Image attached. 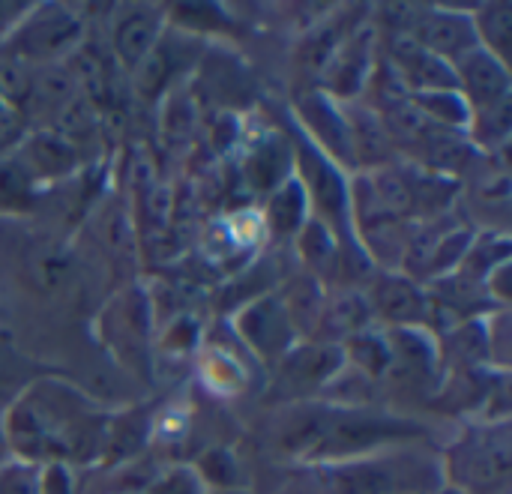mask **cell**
I'll return each instance as SVG.
<instances>
[{"label":"cell","instance_id":"obj_10","mask_svg":"<svg viewBox=\"0 0 512 494\" xmlns=\"http://www.w3.org/2000/svg\"><path fill=\"white\" fill-rule=\"evenodd\" d=\"M372 300H375V309L399 327L417 324L426 315V300H423L420 288L411 285L408 279H399V276H384L375 285Z\"/></svg>","mask_w":512,"mask_h":494},{"label":"cell","instance_id":"obj_18","mask_svg":"<svg viewBox=\"0 0 512 494\" xmlns=\"http://www.w3.org/2000/svg\"><path fill=\"white\" fill-rule=\"evenodd\" d=\"M282 171H285V150L282 147L264 144L249 159V180H255L264 189L267 186H276L282 180Z\"/></svg>","mask_w":512,"mask_h":494},{"label":"cell","instance_id":"obj_5","mask_svg":"<svg viewBox=\"0 0 512 494\" xmlns=\"http://www.w3.org/2000/svg\"><path fill=\"white\" fill-rule=\"evenodd\" d=\"M159 30H162V12L159 9L144 6V3L120 9L114 30H111V45H114L117 60L129 72H135V66L156 48Z\"/></svg>","mask_w":512,"mask_h":494},{"label":"cell","instance_id":"obj_11","mask_svg":"<svg viewBox=\"0 0 512 494\" xmlns=\"http://www.w3.org/2000/svg\"><path fill=\"white\" fill-rule=\"evenodd\" d=\"M339 369V351L336 348H324V345H306V348H294L285 363H282V381L291 390L300 387H318L324 384L333 372Z\"/></svg>","mask_w":512,"mask_h":494},{"label":"cell","instance_id":"obj_22","mask_svg":"<svg viewBox=\"0 0 512 494\" xmlns=\"http://www.w3.org/2000/svg\"><path fill=\"white\" fill-rule=\"evenodd\" d=\"M24 126H27V120L18 108L0 105V153L18 147L24 141Z\"/></svg>","mask_w":512,"mask_h":494},{"label":"cell","instance_id":"obj_13","mask_svg":"<svg viewBox=\"0 0 512 494\" xmlns=\"http://www.w3.org/2000/svg\"><path fill=\"white\" fill-rule=\"evenodd\" d=\"M33 72L36 66H30L24 57H18L15 51H3L0 54V102L21 111L33 87Z\"/></svg>","mask_w":512,"mask_h":494},{"label":"cell","instance_id":"obj_2","mask_svg":"<svg viewBox=\"0 0 512 494\" xmlns=\"http://www.w3.org/2000/svg\"><path fill=\"white\" fill-rule=\"evenodd\" d=\"M81 30V18L72 9L45 3L42 9H30L24 15L9 51L24 57L30 66H48L81 42Z\"/></svg>","mask_w":512,"mask_h":494},{"label":"cell","instance_id":"obj_4","mask_svg":"<svg viewBox=\"0 0 512 494\" xmlns=\"http://www.w3.org/2000/svg\"><path fill=\"white\" fill-rule=\"evenodd\" d=\"M405 33L447 63H456L462 54L480 45L474 33V18L456 9H420L414 15L411 30Z\"/></svg>","mask_w":512,"mask_h":494},{"label":"cell","instance_id":"obj_6","mask_svg":"<svg viewBox=\"0 0 512 494\" xmlns=\"http://www.w3.org/2000/svg\"><path fill=\"white\" fill-rule=\"evenodd\" d=\"M393 60L405 84H411L417 93L432 90H456V69L453 63L435 57L423 45H417L405 30L393 39Z\"/></svg>","mask_w":512,"mask_h":494},{"label":"cell","instance_id":"obj_3","mask_svg":"<svg viewBox=\"0 0 512 494\" xmlns=\"http://www.w3.org/2000/svg\"><path fill=\"white\" fill-rule=\"evenodd\" d=\"M456 87H462V99L471 111H486L510 102V69L486 48H471L456 63Z\"/></svg>","mask_w":512,"mask_h":494},{"label":"cell","instance_id":"obj_8","mask_svg":"<svg viewBox=\"0 0 512 494\" xmlns=\"http://www.w3.org/2000/svg\"><path fill=\"white\" fill-rule=\"evenodd\" d=\"M18 162L24 165V171L36 180H45V177H63L75 168L78 156H75V147L72 141L60 138L57 132H36L30 138H24L18 144Z\"/></svg>","mask_w":512,"mask_h":494},{"label":"cell","instance_id":"obj_19","mask_svg":"<svg viewBox=\"0 0 512 494\" xmlns=\"http://www.w3.org/2000/svg\"><path fill=\"white\" fill-rule=\"evenodd\" d=\"M366 312H369V309H366V303H363L357 294H345V297H339V300L330 306V312L321 315V321L327 318L339 333H351V336H354V333L366 324Z\"/></svg>","mask_w":512,"mask_h":494},{"label":"cell","instance_id":"obj_9","mask_svg":"<svg viewBox=\"0 0 512 494\" xmlns=\"http://www.w3.org/2000/svg\"><path fill=\"white\" fill-rule=\"evenodd\" d=\"M240 330L258 354L279 357L291 345L294 324L288 318V309H282L273 300H264L246 312V318L240 321Z\"/></svg>","mask_w":512,"mask_h":494},{"label":"cell","instance_id":"obj_1","mask_svg":"<svg viewBox=\"0 0 512 494\" xmlns=\"http://www.w3.org/2000/svg\"><path fill=\"white\" fill-rule=\"evenodd\" d=\"M9 441L24 456H84L87 441H99L93 417L84 408H75L69 390H36L27 393L18 408L9 414Z\"/></svg>","mask_w":512,"mask_h":494},{"label":"cell","instance_id":"obj_23","mask_svg":"<svg viewBox=\"0 0 512 494\" xmlns=\"http://www.w3.org/2000/svg\"><path fill=\"white\" fill-rule=\"evenodd\" d=\"M438 494H468V492H462V489H441Z\"/></svg>","mask_w":512,"mask_h":494},{"label":"cell","instance_id":"obj_24","mask_svg":"<svg viewBox=\"0 0 512 494\" xmlns=\"http://www.w3.org/2000/svg\"><path fill=\"white\" fill-rule=\"evenodd\" d=\"M222 494H237V492H222Z\"/></svg>","mask_w":512,"mask_h":494},{"label":"cell","instance_id":"obj_21","mask_svg":"<svg viewBox=\"0 0 512 494\" xmlns=\"http://www.w3.org/2000/svg\"><path fill=\"white\" fill-rule=\"evenodd\" d=\"M144 494H201V486L192 471H168L165 477L153 480Z\"/></svg>","mask_w":512,"mask_h":494},{"label":"cell","instance_id":"obj_7","mask_svg":"<svg viewBox=\"0 0 512 494\" xmlns=\"http://www.w3.org/2000/svg\"><path fill=\"white\" fill-rule=\"evenodd\" d=\"M462 468V483L456 486L462 492L468 489H492L495 486H507L510 480V444L507 438H483L480 444H465L462 456L456 459Z\"/></svg>","mask_w":512,"mask_h":494},{"label":"cell","instance_id":"obj_14","mask_svg":"<svg viewBox=\"0 0 512 494\" xmlns=\"http://www.w3.org/2000/svg\"><path fill=\"white\" fill-rule=\"evenodd\" d=\"M414 108L423 111L429 120H435L441 126H468V120H471V108H468V102L456 90L417 93L414 96Z\"/></svg>","mask_w":512,"mask_h":494},{"label":"cell","instance_id":"obj_16","mask_svg":"<svg viewBox=\"0 0 512 494\" xmlns=\"http://www.w3.org/2000/svg\"><path fill=\"white\" fill-rule=\"evenodd\" d=\"M33 201V177L24 165L9 156L0 159V210H24Z\"/></svg>","mask_w":512,"mask_h":494},{"label":"cell","instance_id":"obj_15","mask_svg":"<svg viewBox=\"0 0 512 494\" xmlns=\"http://www.w3.org/2000/svg\"><path fill=\"white\" fill-rule=\"evenodd\" d=\"M303 207H306V195L303 186L297 180H288L285 186L276 189L273 201H270V225L279 234H294L303 225Z\"/></svg>","mask_w":512,"mask_h":494},{"label":"cell","instance_id":"obj_12","mask_svg":"<svg viewBox=\"0 0 512 494\" xmlns=\"http://www.w3.org/2000/svg\"><path fill=\"white\" fill-rule=\"evenodd\" d=\"M512 9L510 3H492L486 9L477 12L474 18V33L480 48H486L489 54H495L501 63L510 60V42H512Z\"/></svg>","mask_w":512,"mask_h":494},{"label":"cell","instance_id":"obj_17","mask_svg":"<svg viewBox=\"0 0 512 494\" xmlns=\"http://www.w3.org/2000/svg\"><path fill=\"white\" fill-rule=\"evenodd\" d=\"M351 357H354L357 366H363L372 375H381L393 363L390 345L381 336H369V333H354L351 336Z\"/></svg>","mask_w":512,"mask_h":494},{"label":"cell","instance_id":"obj_20","mask_svg":"<svg viewBox=\"0 0 512 494\" xmlns=\"http://www.w3.org/2000/svg\"><path fill=\"white\" fill-rule=\"evenodd\" d=\"M312 183H315L318 201H321L330 213H336V210L342 207V201H345V186H342V180L333 174V168L324 165V162L312 165Z\"/></svg>","mask_w":512,"mask_h":494}]
</instances>
